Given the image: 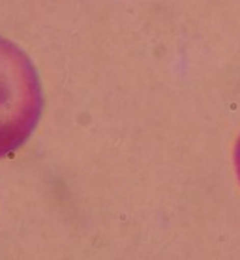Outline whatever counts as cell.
Instances as JSON below:
<instances>
[{
	"label": "cell",
	"instance_id": "1",
	"mask_svg": "<svg viewBox=\"0 0 240 260\" xmlns=\"http://www.w3.org/2000/svg\"><path fill=\"white\" fill-rule=\"evenodd\" d=\"M43 113V92L32 60L0 38V159L29 141Z\"/></svg>",
	"mask_w": 240,
	"mask_h": 260
},
{
	"label": "cell",
	"instance_id": "2",
	"mask_svg": "<svg viewBox=\"0 0 240 260\" xmlns=\"http://www.w3.org/2000/svg\"><path fill=\"white\" fill-rule=\"evenodd\" d=\"M234 169H236V178L240 182V137L236 139V144H234Z\"/></svg>",
	"mask_w": 240,
	"mask_h": 260
}]
</instances>
